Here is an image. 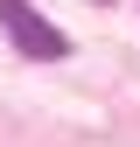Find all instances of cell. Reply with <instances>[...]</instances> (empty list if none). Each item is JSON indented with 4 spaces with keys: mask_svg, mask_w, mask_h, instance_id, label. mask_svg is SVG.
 I'll return each mask as SVG.
<instances>
[{
    "mask_svg": "<svg viewBox=\"0 0 140 147\" xmlns=\"http://www.w3.org/2000/svg\"><path fill=\"white\" fill-rule=\"evenodd\" d=\"M0 21H7V35H14V49H21V56H42V63L70 56L63 28H56V21H42V14H35L28 0H0Z\"/></svg>",
    "mask_w": 140,
    "mask_h": 147,
    "instance_id": "obj_1",
    "label": "cell"
}]
</instances>
